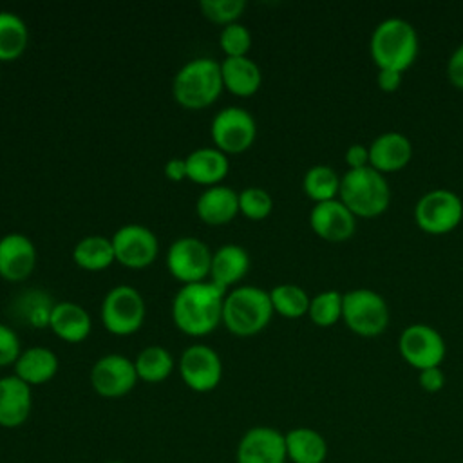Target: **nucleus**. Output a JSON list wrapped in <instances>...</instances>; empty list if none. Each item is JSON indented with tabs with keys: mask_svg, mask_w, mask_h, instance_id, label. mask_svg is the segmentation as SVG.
I'll list each match as a JSON object with an SVG mask.
<instances>
[{
	"mask_svg": "<svg viewBox=\"0 0 463 463\" xmlns=\"http://www.w3.org/2000/svg\"><path fill=\"white\" fill-rule=\"evenodd\" d=\"M226 291L212 280L184 284L172 300V318L175 326L190 335L203 336L222 322V302Z\"/></svg>",
	"mask_w": 463,
	"mask_h": 463,
	"instance_id": "1",
	"label": "nucleus"
},
{
	"mask_svg": "<svg viewBox=\"0 0 463 463\" xmlns=\"http://www.w3.org/2000/svg\"><path fill=\"white\" fill-rule=\"evenodd\" d=\"M420 51L418 33L411 22L400 16L382 20L369 40V52L380 69L403 72L416 60Z\"/></svg>",
	"mask_w": 463,
	"mask_h": 463,
	"instance_id": "2",
	"label": "nucleus"
},
{
	"mask_svg": "<svg viewBox=\"0 0 463 463\" xmlns=\"http://www.w3.org/2000/svg\"><path fill=\"white\" fill-rule=\"evenodd\" d=\"M340 201L356 217H376L391 203V186L387 177L371 165L349 168L340 177Z\"/></svg>",
	"mask_w": 463,
	"mask_h": 463,
	"instance_id": "3",
	"label": "nucleus"
},
{
	"mask_svg": "<svg viewBox=\"0 0 463 463\" xmlns=\"http://www.w3.org/2000/svg\"><path fill=\"white\" fill-rule=\"evenodd\" d=\"M222 87L221 61L199 56L183 63L175 72L172 94L186 109H203L219 98Z\"/></svg>",
	"mask_w": 463,
	"mask_h": 463,
	"instance_id": "4",
	"label": "nucleus"
},
{
	"mask_svg": "<svg viewBox=\"0 0 463 463\" xmlns=\"http://www.w3.org/2000/svg\"><path fill=\"white\" fill-rule=\"evenodd\" d=\"M273 315L269 291L259 286H239L224 295L222 322L237 336H251L262 331Z\"/></svg>",
	"mask_w": 463,
	"mask_h": 463,
	"instance_id": "5",
	"label": "nucleus"
},
{
	"mask_svg": "<svg viewBox=\"0 0 463 463\" xmlns=\"http://www.w3.org/2000/svg\"><path fill=\"white\" fill-rule=\"evenodd\" d=\"M389 306L385 298L369 288H356L344 293L342 318L345 326L360 336H378L389 324Z\"/></svg>",
	"mask_w": 463,
	"mask_h": 463,
	"instance_id": "6",
	"label": "nucleus"
},
{
	"mask_svg": "<svg viewBox=\"0 0 463 463\" xmlns=\"http://www.w3.org/2000/svg\"><path fill=\"white\" fill-rule=\"evenodd\" d=\"M463 219V201L449 188H434L425 192L414 206L416 224L432 235L454 230Z\"/></svg>",
	"mask_w": 463,
	"mask_h": 463,
	"instance_id": "7",
	"label": "nucleus"
},
{
	"mask_svg": "<svg viewBox=\"0 0 463 463\" xmlns=\"http://www.w3.org/2000/svg\"><path fill=\"white\" fill-rule=\"evenodd\" d=\"M145 300L128 284L110 288L101 300V322L114 335H132L145 320Z\"/></svg>",
	"mask_w": 463,
	"mask_h": 463,
	"instance_id": "8",
	"label": "nucleus"
},
{
	"mask_svg": "<svg viewBox=\"0 0 463 463\" xmlns=\"http://www.w3.org/2000/svg\"><path fill=\"white\" fill-rule=\"evenodd\" d=\"M210 134L219 150L237 154L250 148L257 136V123L250 110L242 107L221 109L210 125Z\"/></svg>",
	"mask_w": 463,
	"mask_h": 463,
	"instance_id": "9",
	"label": "nucleus"
},
{
	"mask_svg": "<svg viewBox=\"0 0 463 463\" xmlns=\"http://www.w3.org/2000/svg\"><path fill=\"white\" fill-rule=\"evenodd\" d=\"M398 349L402 358L418 371L439 367L447 353V345L441 333L427 324L407 326L400 333Z\"/></svg>",
	"mask_w": 463,
	"mask_h": 463,
	"instance_id": "10",
	"label": "nucleus"
},
{
	"mask_svg": "<svg viewBox=\"0 0 463 463\" xmlns=\"http://www.w3.org/2000/svg\"><path fill=\"white\" fill-rule=\"evenodd\" d=\"M210 246L192 235L175 239L166 251V268L181 282L192 284L206 280L212 266Z\"/></svg>",
	"mask_w": 463,
	"mask_h": 463,
	"instance_id": "11",
	"label": "nucleus"
},
{
	"mask_svg": "<svg viewBox=\"0 0 463 463\" xmlns=\"http://www.w3.org/2000/svg\"><path fill=\"white\" fill-rule=\"evenodd\" d=\"M179 374L195 392L213 391L222 378L221 356L206 344H192L181 353Z\"/></svg>",
	"mask_w": 463,
	"mask_h": 463,
	"instance_id": "12",
	"label": "nucleus"
},
{
	"mask_svg": "<svg viewBox=\"0 0 463 463\" xmlns=\"http://www.w3.org/2000/svg\"><path fill=\"white\" fill-rule=\"evenodd\" d=\"M116 260L127 268H145L154 262L159 251L156 233L145 224H123L110 237Z\"/></svg>",
	"mask_w": 463,
	"mask_h": 463,
	"instance_id": "13",
	"label": "nucleus"
},
{
	"mask_svg": "<svg viewBox=\"0 0 463 463\" xmlns=\"http://www.w3.org/2000/svg\"><path fill=\"white\" fill-rule=\"evenodd\" d=\"M137 380L134 360L118 353L98 358L90 369V385L103 398H121L128 394Z\"/></svg>",
	"mask_w": 463,
	"mask_h": 463,
	"instance_id": "14",
	"label": "nucleus"
},
{
	"mask_svg": "<svg viewBox=\"0 0 463 463\" xmlns=\"http://www.w3.org/2000/svg\"><path fill=\"white\" fill-rule=\"evenodd\" d=\"M235 459L237 463H286V438L275 427H251L239 439Z\"/></svg>",
	"mask_w": 463,
	"mask_h": 463,
	"instance_id": "15",
	"label": "nucleus"
},
{
	"mask_svg": "<svg viewBox=\"0 0 463 463\" xmlns=\"http://www.w3.org/2000/svg\"><path fill=\"white\" fill-rule=\"evenodd\" d=\"M309 224L318 237L340 242L354 233L356 215L340 199H329L315 203L309 212Z\"/></svg>",
	"mask_w": 463,
	"mask_h": 463,
	"instance_id": "16",
	"label": "nucleus"
},
{
	"mask_svg": "<svg viewBox=\"0 0 463 463\" xmlns=\"http://www.w3.org/2000/svg\"><path fill=\"white\" fill-rule=\"evenodd\" d=\"M34 242L20 233L11 232L0 237V277L11 282L27 279L36 266Z\"/></svg>",
	"mask_w": 463,
	"mask_h": 463,
	"instance_id": "17",
	"label": "nucleus"
},
{
	"mask_svg": "<svg viewBox=\"0 0 463 463\" xmlns=\"http://www.w3.org/2000/svg\"><path fill=\"white\" fill-rule=\"evenodd\" d=\"M33 409L31 385L16 374L0 378V427L16 429L24 425Z\"/></svg>",
	"mask_w": 463,
	"mask_h": 463,
	"instance_id": "18",
	"label": "nucleus"
},
{
	"mask_svg": "<svg viewBox=\"0 0 463 463\" xmlns=\"http://www.w3.org/2000/svg\"><path fill=\"white\" fill-rule=\"evenodd\" d=\"M412 156V145L409 137L396 130L382 132L369 145V165L376 170L394 172L403 168Z\"/></svg>",
	"mask_w": 463,
	"mask_h": 463,
	"instance_id": "19",
	"label": "nucleus"
},
{
	"mask_svg": "<svg viewBox=\"0 0 463 463\" xmlns=\"http://www.w3.org/2000/svg\"><path fill=\"white\" fill-rule=\"evenodd\" d=\"M49 327L61 340L74 344L89 336L92 320L83 306L72 300H60V302H54L52 306Z\"/></svg>",
	"mask_w": 463,
	"mask_h": 463,
	"instance_id": "20",
	"label": "nucleus"
},
{
	"mask_svg": "<svg viewBox=\"0 0 463 463\" xmlns=\"http://www.w3.org/2000/svg\"><path fill=\"white\" fill-rule=\"evenodd\" d=\"M248 268H250L248 251L241 244L228 242L219 246L212 253L210 280L226 291L228 286L239 282L246 275Z\"/></svg>",
	"mask_w": 463,
	"mask_h": 463,
	"instance_id": "21",
	"label": "nucleus"
},
{
	"mask_svg": "<svg viewBox=\"0 0 463 463\" xmlns=\"http://www.w3.org/2000/svg\"><path fill=\"white\" fill-rule=\"evenodd\" d=\"M195 212L208 224H224L239 212V194L226 184L208 186L197 197Z\"/></svg>",
	"mask_w": 463,
	"mask_h": 463,
	"instance_id": "22",
	"label": "nucleus"
},
{
	"mask_svg": "<svg viewBox=\"0 0 463 463\" xmlns=\"http://www.w3.org/2000/svg\"><path fill=\"white\" fill-rule=\"evenodd\" d=\"M186 177L199 184H219L230 170V161L217 146H201L192 150L186 157Z\"/></svg>",
	"mask_w": 463,
	"mask_h": 463,
	"instance_id": "23",
	"label": "nucleus"
},
{
	"mask_svg": "<svg viewBox=\"0 0 463 463\" xmlns=\"http://www.w3.org/2000/svg\"><path fill=\"white\" fill-rule=\"evenodd\" d=\"M58 371V356L43 345H33L20 353L14 362V374L27 385H42L54 378Z\"/></svg>",
	"mask_w": 463,
	"mask_h": 463,
	"instance_id": "24",
	"label": "nucleus"
},
{
	"mask_svg": "<svg viewBox=\"0 0 463 463\" xmlns=\"http://www.w3.org/2000/svg\"><path fill=\"white\" fill-rule=\"evenodd\" d=\"M222 85L237 96H251L262 83L260 67L248 56H226L221 61Z\"/></svg>",
	"mask_w": 463,
	"mask_h": 463,
	"instance_id": "25",
	"label": "nucleus"
},
{
	"mask_svg": "<svg viewBox=\"0 0 463 463\" xmlns=\"http://www.w3.org/2000/svg\"><path fill=\"white\" fill-rule=\"evenodd\" d=\"M286 454L291 463H324L327 458L326 438L311 427H295L284 434Z\"/></svg>",
	"mask_w": 463,
	"mask_h": 463,
	"instance_id": "26",
	"label": "nucleus"
},
{
	"mask_svg": "<svg viewBox=\"0 0 463 463\" xmlns=\"http://www.w3.org/2000/svg\"><path fill=\"white\" fill-rule=\"evenodd\" d=\"M72 259L83 269H103L116 260L112 241L105 235H85L74 244Z\"/></svg>",
	"mask_w": 463,
	"mask_h": 463,
	"instance_id": "27",
	"label": "nucleus"
},
{
	"mask_svg": "<svg viewBox=\"0 0 463 463\" xmlns=\"http://www.w3.org/2000/svg\"><path fill=\"white\" fill-rule=\"evenodd\" d=\"M29 31L22 16L0 11V61L16 60L27 47Z\"/></svg>",
	"mask_w": 463,
	"mask_h": 463,
	"instance_id": "28",
	"label": "nucleus"
},
{
	"mask_svg": "<svg viewBox=\"0 0 463 463\" xmlns=\"http://www.w3.org/2000/svg\"><path fill=\"white\" fill-rule=\"evenodd\" d=\"M134 367L139 380L159 383L170 376L174 369V358L163 345H146L137 353Z\"/></svg>",
	"mask_w": 463,
	"mask_h": 463,
	"instance_id": "29",
	"label": "nucleus"
},
{
	"mask_svg": "<svg viewBox=\"0 0 463 463\" xmlns=\"http://www.w3.org/2000/svg\"><path fill=\"white\" fill-rule=\"evenodd\" d=\"M52 306L54 302L51 300V297L38 289H27L20 293L18 298L13 302L14 315L33 327L49 326Z\"/></svg>",
	"mask_w": 463,
	"mask_h": 463,
	"instance_id": "30",
	"label": "nucleus"
},
{
	"mask_svg": "<svg viewBox=\"0 0 463 463\" xmlns=\"http://www.w3.org/2000/svg\"><path fill=\"white\" fill-rule=\"evenodd\" d=\"M302 188L315 203L336 199L335 195L340 192V177L329 165H313L304 174Z\"/></svg>",
	"mask_w": 463,
	"mask_h": 463,
	"instance_id": "31",
	"label": "nucleus"
},
{
	"mask_svg": "<svg viewBox=\"0 0 463 463\" xmlns=\"http://www.w3.org/2000/svg\"><path fill=\"white\" fill-rule=\"evenodd\" d=\"M269 298L273 311L288 317V318H297L307 313L311 298L307 297L306 289L297 286V284H279L269 289Z\"/></svg>",
	"mask_w": 463,
	"mask_h": 463,
	"instance_id": "32",
	"label": "nucleus"
},
{
	"mask_svg": "<svg viewBox=\"0 0 463 463\" xmlns=\"http://www.w3.org/2000/svg\"><path fill=\"white\" fill-rule=\"evenodd\" d=\"M342 307H344V295L336 289H326L311 298L307 315L313 320V324L327 327L336 324L342 318Z\"/></svg>",
	"mask_w": 463,
	"mask_h": 463,
	"instance_id": "33",
	"label": "nucleus"
},
{
	"mask_svg": "<svg viewBox=\"0 0 463 463\" xmlns=\"http://www.w3.org/2000/svg\"><path fill=\"white\" fill-rule=\"evenodd\" d=\"M273 208L271 195L260 186H246L239 192V212L248 219L260 221L269 215Z\"/></svg>",
	"mask_w": 463,
	"mask_h": 463,
	"instance_id": "34",
	"label": "nucleus"
},
{
	"mask_svg": "<svg viewBox=\"0 0 463 463\" xmlns=\"http://www.w3.org/2000/svg\"><path fill=\"white\" fill-rule=\"evenodd\" d=\"M219 45L226 56H246L251 47V33L241 22H232L222 27Z\"/></svg>",
	"mask_w": 463,
	"mask_h": 463,
	"instance_id": "35",
	"label": "nucleus"
},
{
	"mask_svg": "<svg viewBox=\"0 0 463 463\" xmlns=\"http://www.w3.org/2000/svg\"><path fill=\"white\" fill-rule=\"evenodd\" d=\"M201 11L206 18H210L215 24L228 25L232 22H237V18L242 14L246 2L244 0H201Z\"/></svg>",
	"mask_w": 463,
	"mask_h": 463,
	"instance_id": "36",
	"label": "nucleus"
},
{
	"mask_svg": "<svg viewBox=\"0 0 463 463\" xmlns=\"http://www.w3.org/2000/svg\"><path fill=\"white\" fill-rule=\"evenodd\" d=\"M20 353H22V345L14 329L9 327L7 324H0V367L11 365V364L14 365Z\"/></svg>",
	"mask_w": 463,
	"mask_h": 463,
	"instance_id": "37",
	"label": "nucleus"
},
{
	"mask_svg": "<svg viewBox=\"0 0 463 463\" xmlns=\"http://www.w3.org/2000/svg\"><path fill=\"white\" fill-rule=\"evenodd\" d=\"M447 76L454 87L463 89V42L454 49V52L449 58Z\"/></svg>",
	"mask_w": 463,
	"mask_h": 463,
	"instance_id": "38",
	"label": "nucleus"
},
{
	"mask_svg": "<svg viewBox=\"0 0 463 463\" xmlns=\"http://www.w3.org/2000/svg\"><path fill=\"white\" fill-rule=\"evenodd\" d=\"M420 385L427 392H438L445 387V373L439 367H429L420 371Z\"/></svg>",
	"mask_w": 463,
	"mask_h": 463,
	"instance_id": "39",
	"label": "nucleus"
},
{
	"mask_svg": "<svg viewBox=\"0 0 463 463\" xmlns=\"http://www.w3.org/2000/svg\"><path fill=\"white\" fill-rule=\"evenodd\" d=\"M345 163L349 168H362L369 165V146H364L360 143H353L345 150Z\"/></svg>",
	"mask_w": 463,
	"mask_h": 463,
	"instance_id": "40",
	"label": "nucleus"
},
{
	"mask_svg": "<svg viewBox=\"0 0 463 463\" xmlns=\"http://www.w3.org/2000/svg\"><path fill=\"white\" fill-rule=\"evenodd\" d=\"M402 80H403L402 72L394 71V69H380L378 76H376L380 89L385 92H394L402 85Z\"/></svg>",
	"mask_w": 463,
	"mask_h": 463,
	"instance_id": "41",
	"label": "nucleus"
},
{
	"mask_svg": "<svg viewBox=\"0 0 463 463\" xmlns=\"http://www.w3.org/2000/svg\"><path fill=\"white\" fill-rule=\"evenodd\" d=\"M165 175L170 181H183L186 179V161L184 157H172L165 163Z\"/></svg>",
	"mask_w": 463,
	"mask_h": 463,
	"instance_id": "42",
	"label": "nucleus"
},
{
	"mask_svg": "<svg viewBox=\"0 0 463 463\" xmlns=\"http://www.w3.org/2000/svg\"><path fill=\"white\" fill-rule=\"evenodd\" d=\"M105 463H125V461H119V459H112V461H105Z\"/></svg>",
	"mask_w": 463,
	"mask_h": 463,
	"instance_id": "43",
	"label": "nucleus"
}]
</instances>
